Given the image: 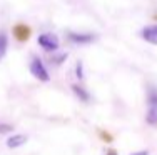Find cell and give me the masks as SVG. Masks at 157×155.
Here are the masks:
<instances>
[{"mask_svg":"<svg viewBox=\"0 0 157 155\" xmlns=\"http://www.w3.org/2000/svg\"><path fill=\"white\" fill-rule=\"evenodd\" d=\"M75 77L78 80L84 79V64L82 62H77V65H75Z\"/></svg>","mask_w":157,"mask_h":155,"instance_id":"cell-10","label":"cell"},{"mask_svg":"<svg viewBox=\"0 0 157 155\" xmlns=\"http://www.w3.org/2000/svg\"><path fill=\"white\" fill-rule=\"evenodd\" d=\"M37 43L42 47L45 52H50V54H55L59 52V47H60V40L55 34H50V32H44L37 37Z\"/></svg>","mask_w":157,"mask_h":155,"instance_id":"cell-2","label":"cell"},{"mask_svg":"<svg viewBox=\"0 0 157 155\" xmlns=\"http://www.w3.org/2000/svg\"><path fill=\"white\" fill-rule=\"evenodd\" d=\"M7 49H9V35L5 32H0V60L7 55Z\"/></svg>","mask_w":157,"mask_h":155,"instance_id":"cell-8","label":"cell"},{"mask_svg":"<svg viewBox=\"0 0 157 155\" xmlns=\"http://www.w3.org/2000/svg\"><path fill=\"white\" fill-rule=\"evenodd\" d=\"M130 155H149V152H147V150H140V152H134Z\"/></svg>","mask_w":157,"mask_h":155,"instance_id":"cell-12","label":"cell"},{"mask_svg":"<svg viewBox=\"0 0 157 155\" xmlns=\"http://www.w3.org/2000/svg\"><path fill=\"white\" fill-rule=\"evenodd\" d=\"M105 155H117V153H114V152H109V153H105Z\"/></svg>","mask_w":157,"mask_h":155,"instance_id":"cell-13","label":"cell"},{"mask_svg":"<svg viewBox=\"0 0 157 155\" xmlns=\"http://www.w3.org/2000/svg\"><path fill=\"white\" fill-rule=\"evenodd\" d=\"M72 92L78 97V100H82V102H89V100H90V94H89V90L85 87H82V85H72Z\"/></svg>","mask_w":157,"mask_h":155,"instance_id":"cell-7","label":"cell"},{"mask_svg":"<svg viewBox=\"0 0 157 155\" xmlns=\"http://www.w3.org/2000/svg\"><path fill=\"white\" fill-rule=\"evenodd\" d=\"M140 37L147 43L157 45V25H147V27H144L140 30Z\"/></svg>","mask_w":157,"mask_h":155,"instance_id":"cell-5","label":"cell"},{"mask_svg":"<svg viewBox=\"0 0 157 155\" xmlns=\"http://www.w3.org/2000/svg\"><path fill=\"white\" fill-rule=\"evenodd\" d=\"M145 120L149 125L157 124V87L147 88V112H145Z\"/></svg>","mask_w":157,"mask_h":155,"instance_id":"cell-1","label":"cell"},{"mask_svg":"<svg viewBox=\"0 0 157 155\" xmlns=\"http://www.w3.org/2000/svg\"><path fill=\"white\" fill-rule=\"evenodd\" d=\"M25 142H27V137H25V135L15 134V135L7 138V147H9V149H17V147H22Z\"/></svg>","mask_w":157,"mask_h":155,"instance_id":"cell-6","label":"cell"},{"mask_svg":"<svg viewBox=\"0 0 157 155\" xmlns=\"http://www.w3.org/2000/svg\"><path fill=\"white\" fill-rule=\"evenodd\" d=\"M12 128L9 127V125H0V132H10Z\"/></svg>","mask_w":157,"mask_h":155,"instance_id":"cell-11","label":"cell"},{"mask_svg":"<svg viewBox=\"0 0 157 155\" xmlns=\"http://www.w3.org/2000/svg\"><path fill=\"white\" fill-rule=\"evenodd\" d=\"M67 39H69V42L74 43V45H89V43L94 42L97 37L94 34H78V32H69Z\"/></svg>","mask_w":157,"mask_h":155,"instance_id":"cell-4","label":"cell"},{"mask_svg":"<svg viewBox=\"0 0 157 155\" xmlns=\"http://www.w3.org/2000/svg\"><path fill=\"white\" fill-rule=\"evenodd\" d=\"M30 73L35 79H39L40 82H48L50 80V73L44 64V60L40 57H33L32 62H30Z\"/></svg>","mask_w":157,"mask_h":155,"instance_id":"cell-3","label":"cell"},{"mask_svg":"<svg viewBox=\"0 0 157 155\" xmlns=\"http://www.w3.org/2000/svg\"><path fill=\"white\" fill-rule=\"evenodd\" d=\"M65 60H67V52H60V54L52 55V57H50V64H54V65H60Z\"/></svg>","mask_w":157,"mask_h":155,"instance_id":"cell-9","label":"cell"}]
</instances>
